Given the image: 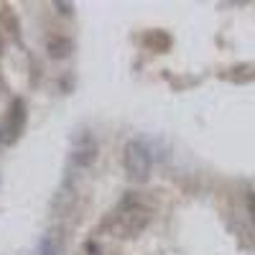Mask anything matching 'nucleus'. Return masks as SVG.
<instances>
[{"label": "nucleus", "mask_w": 255, "mask_h": 255, "mask_svg": "<svg viewBox=\"0 0 255 255\" xmlns=\"http://www.w3.org/2000/svg\"><path fill=\"white\" fill-rule=\"evenodd\" d=\"M151 209L148 207H140V204H130L120 209L118 215L108 222V232L115 238H135L140 232L151 225Z\"/></svg>", "instance_id": "nucleus-1"}, {"label": "nucleus", "mask_w": 255, "mask_h": 255, "mask_svg": "<svg viewBox=\"0 0 255 255\" xmlns=\"http://www.w3.org/2000/svg\"><path fill=\"white\" fill-rule=\"evenodd\" d=\"M69 51H72V41H69V38H61V36L49 38V54H51V56L64 59V56H69Z\"/></svg>", "instance_id": "nucleus-5"}, {"label": "nucleus", "mask_w": 255, "mask_h": 255, "mask_svg": "<svg viewBox=\"0 0 255 255\" xmlns=\"http://www.w3.org/2000/svg\"><path fill=\"white\" fill-rule=\"evenodd\" d=\"M248 212H250V217H253V222H255V194L248 197Z\"/></svg>", "instance_id": "nucleus-7"}, {"label": "nucleus", "mask_w": 255, "mask_h": 255, "mask_svg": "<svg viewBox=\"0 0 255 255\" xmlns=\"http://www.w3.org/2000/svg\"><path fill=\"white\" fill-rule=\"evenodd\" d=\"M72 202H74V191H72V184H64L61 186V191H59V194H56V209L59 212H67L69 207H72Z\"/></svg>", "instance_id": "nucleus-6"}, {"label": "nucleus", "mask_w": 255, "mask_h": 255, "mask_svg": "<svg viewBox=\"0 0 255 255\" xmlns=\"http://www.w3.org/2000/svg\"><path fill=\"white\" fill-rule=\"evenodd\" d=\"M72 158H74V163L82 166V168H87V166L95 163V158H97V143H95V138H92L90 133H82V135L77 138Z\"/></svg>", "instance_id": "nucleus-3"}, {"label": "nucleus", "mask_w": 255, "mask_h": 255, "mask_svg": "<svg viewBox=\"0 0 255 255\" xmlns=\"http://www.w3.org/2000/svg\"><path fill=\"white\" fill-rule=\"evenodd\" d=\"M64 250V232L61 230H49L44 238L38 240L33 255H61Z\"/></svg>", "instance_id": "nucleus-4"}, {"label": "nucleus", "mask_w": 255, "mask_h": 255, "mask_svg": "<svg viewBox=\"0 0 255 255\" xmlns=\"http://www.w3.org/2000/svg\"><path fill=\"white\" fill-rule=\"evenodd\" d=\"M123 166L125 174L133 181H145L151 176V153L140 140H130L123 151Z\"/></svg>", "instance_id": "nucleus-2"}]
</instances>
